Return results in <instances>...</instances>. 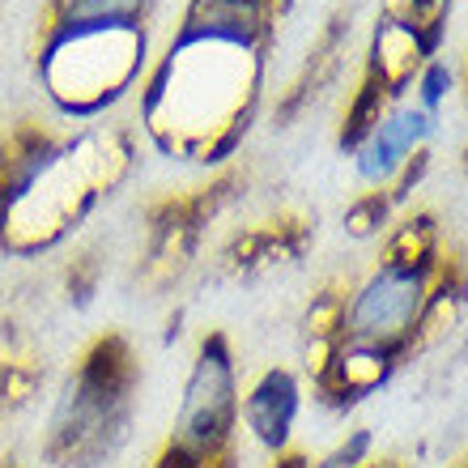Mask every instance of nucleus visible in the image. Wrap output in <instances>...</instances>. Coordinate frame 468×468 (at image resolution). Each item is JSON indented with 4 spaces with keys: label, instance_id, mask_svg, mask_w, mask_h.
<instances>
[{
    "label": "nucleus",
    "instance_id": "nucleus-10",
    "mask_svg": "<svg viewBox=\"0 0 468 468\" xmlns=\"http://www.w3.org/2000/svg\"><path fill=\"white\" fill-rule=\"evenodd\" d=\"M38 375L26 362H13V357H0V413H9L13 405H22L26 396L35 392Z\"/></svg>",
    "mask_w": 468,
    "mask_h": 468
},
{
    "label": "nucleus",
    "instance_id": "nucleus-7",
    "mask_svg": "<svg viewBox=\"0 0 468 468\" xmlns=\"http://www.w3.org/2000/svg\"><path fill=\"white\" fill-rule=\"evenodd\" d=\"M234 175H222L209 187H192L179 197H162L145 209L149 226V251H145V272L149 282H171L175 272L187 264L192 247L200 239V226L213 218V209L230 197Z\"/></svg>",
    "mask_w": 468,
    "mask_h": 468
},
{
    "label": "nucleus",
    "instance_id": "nucleus-3",
    "mask_svg": "<svg viewBox=\"0 0 468 468\" xmlns=\"http://www.w3.org/2000/svg\"><path fill=\"white\" fill-rule=\"evenodd\" d=\"M452 264L439 256V230L434 218L421 213L400 226L379 269L370 272L346 315L336 320L333 357L324 362L320 388L328 400L349 405L357 396L375 392L413 346V333L431 324V315L443 307V294H452Z\"/></svg>",
    "mask_w": 468,
    "mask_h": 468
},
{
    "label": "nucleus",
    "instance_id": "nucleus-2",
    "mask_svg": "<svg viewBox=\"0 0 468 468\" xmlns=\"http://www.w3.org/2000/svg\"><path fill=\"white\" fill-rule=\"evenodd\" d=\"M133 171V136L94 120H13L0 128V251L60 247Z\"/></svg>",
    "mask_w": 468,
    "mask_h": 468
},
{
    "label": "nucleus",
    "instance_id": "nucleus-5",
    "mask_svg": "<svg viewBox=\"0 0 468 468\" xmlns=\"http://www.w3.org/2000/svg\"><path fill=\"white\" fill-rule=\"evenodd\" d=\"M141 392V362L123 333H102L77 357L51 409L43 460L51 468H99L128 443Z\"/></svg>",
    "mask_w": 468,
    "mask_h": 468
},
{
    "label": "nucleus",
    "instance_id": "nucleus-13",
    "mask_svg": "<svg viewBox=\"0 0 468 468\" xmlns=\"http://www.w3.org/2000/svg\"><path fill=\"white\" fill-rule=\"evenodd\" d=\"M272 468H311V460L303 456V452H282V456H277V464Z\"/></svg>",
    "mask_w": 468,
    "mask_h": 468
},
{
    "label": "nucleus",
    "instance_id": "nucleus-4",
    "mask_svg": "<svg viewBox=\"0 0 468 468\" xmlns=\"http://www.w3.org/2000/svg\"><path fill=\"white\" fill-rule=\"evenodd\" d=\"M158 0H43L35 77L60 120H99L145 77Z\"/></svg>",
    "mask_w": 468,
    "mask_h": 468
},
{
    "label": "nucleus",
    "instance_id": "nucleus-17",
    "mask_svg": "<svg viewBox=\"0 0 468 468\" xmlns=\"http://www.w3.org/2000/svg\"><path fill=\"white\" fill-rule=\"evenodd\" d=\"M464 158H468V154H464Z\"/></svg>",
    "mask_w": 468,
    "mask_h": 468
},
{
    "label": "nucleus",
    "instance_id": "nucleus-15",
    "mask_svg": "<svg viewBox=\"0 0 468 468\" xmlns=\"http://www.w3.org/2000/svg\"><path fill=\"white\" fill-rule=\"evenodd\" d=\"M0 468H17V464H13V460H0Z\"/></svg>",
    "mask_w": 468,
    "mask_h": 468
},
{
    "label": "nucleus",
    "instance_id": "nucleus-12",
    "mask_svg": "<svg viewBox=\"0 0 468 468\" xmlns=\"http://www.w3.org/2000/svg\"><path fill=\"white\" fill-rule=\"evenodd\" d=\"M418 90H421V107L434 115V107H439L443 94L452 90V73H447V64H426V69H421Z\"/></svg>",
    "mask_w": 468,
    "mask_h": 468
},
{
    "label": "nucleus",
    "instance_id": "nucleus-9",
    "mask_svg": "<svg viewBox=\"0 0 468 468\" xmlns=\"http://www.w3.org/2000/svg\"><path fill=\"white\" fill-rule=\"evenodd\" d=\"M298 405H303V392H298V379L290 370L272 367L256 379V388L247 392V400L239 405L247 431L256 434V443H264L269 452L282 456L285 443H290V431H294Z\"/></svg>",
    "mask_w": 468,
    "mask_h": 468
},
{
    "label": "nucleus",
    "instance_id": "nucleus-6",
    "mask_svg": "<svg viewBox=\"0 0 468 468\" xmlns=\"http://www.w3.org/2000/svg\"><path fill=\"white\" fill-rule=\"evenodd\" d=\"M234 421H239L234 354L222 333H209L197 349L175 431L162 443L154 468H205L213 456L234 447Z\"/></svg>",
    "mask_w": 468,
    "mask_h": 468
},
{
    "label": "nucleus",
    "instance_id": "nucleus-11",
    "mask_svg": "<svg viewBox=\"0 0 468 468\" xmlns=\"http://www.w3.org/2000/svg\"><path fill=\"white\" fill-rule=\"evenodd\" d=\"M367 456H370V431H354L336 452H328L320 464H311V468H362Z\"/></svg>",
    "mask_w": 468,
    "mask_h": 468
},
{
    "label": "nucleus",
    "instance_id": "nucleus-16",
    "mask_svg": "<svg viewBox=\"0 0 468 468\" xmlns=\"http://www.w3.org/2000/svg\"><path fill=\"white\" fill-rule=\"evenodd\" d=\"M362 468H379V464H362Z\"/></svg>",
    "mask_w": 468,
    "mask_h": 468
},
{
    "label": "nucleus",
    "instance_id": "nucleus-14",
    "mask_svg": "<svg viewBox=\"0 0 468 468\" xmlns=\"http://www.w3.org/2000/svg\"><path fill=\"white\" fill-rule=\"evenodd\" d=\"M205 468H239V456H234V447H226L222 456H213Z\"/></svg>",
    "mask_w": 468,
    "mask_h": 468
},
{
    "label": "nucleus",
    "instance_id": "nucleus-8",
    "mask_svg": "<svg viewBox=\"0 0 468 468\" xmlns=\"http://www.w3.org/2000/svg\"><path fill=\"white\" fill-rule=\"evenodd\" d=\"M431 123H434V115L426 112L421 102H400V107H392V112L370 128L367 141L354 149L357 175L375 187L392 184L396 175L409 166V158H418L413 149L431 136Z\"/></svg>",
    "mask_w": 468,
    "mask_h": 468
},
{
    "label": "nucleus",
    "instance_id": "nucleus-1",
    "mask_svg": "<svg viewBox=\"0 0 468 468\" xmlns=\"http://www.w3.org/2000/svg\"><path fill=\"white\" fill-rule=\"evenodd\" d=\"M290 0H187L162 56L141 77V128L158 154L218 166L260 107L277 22Z\"/></svg>",
    "mask_w": 468,
    "mask_h": 468
}]
</instances>
